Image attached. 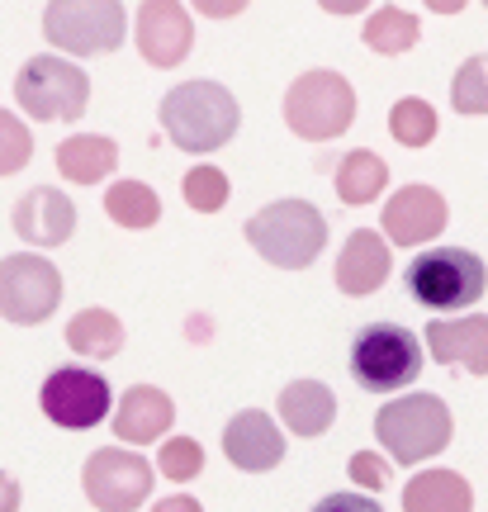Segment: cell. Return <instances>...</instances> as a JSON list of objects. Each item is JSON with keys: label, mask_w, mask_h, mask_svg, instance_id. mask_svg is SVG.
I'll list each match as a JSON object with an SVG mask.
<instances>
[{"label": "cell", "mask_w": 488, "mask_h": 512, "mask_svg": "<svg viewBox=\"0 0 488 512\" xmlns=\"http://www.w3.org/2000/svg\"><path fill=\"white\" fill-rule=\"evenodd\" d=\"M43 34L48 43H57L62 53L100 57L114 53L124 43V5L114 0H57L43 10Z\"/></svg>", "instance_id": "cell-9"}, {"label": "cell", "mask_w": 488, "mask_h": 512, "mask_svg": "<svg viewBox=\"0 0 488 512\" xmlns=\"http://www.w3.org/2000/svg\"><path fill=\"white\" fill-rule=\"evenodd\" d=\"M285 119L299 138L308 143H327L356 124V91L342 72H304L285 95Z\"/></svg>", "instance_id": "cell-7"}, {"label": "cell", "mask_w": 488, "mask_h": 512, "mask_svg": "<svg viewBox=\"0 0 488 512\" xmlns=\"http://www.w3.org/2000/svg\"><path fill=\"white\" fill-rule=\"evenodd\" d=\"M427 347H432L441 366H465L474 375H488V313L432 318L427 323Z\"/></svg>", "instance_id": "cell-16"}, {"label": "cell", "mask_w": 488, "mask_h": 512, "mask_svg": "<svg viewBox=\"0 0 488 512\" xmlns=\"http://www.w3.org/2000/svg\"><path fill=\"white\" fill-rule=\"evenodd\" d=\"M67 347L76 356H91V361H109L124 351V323L109 309H81L67 323Z\"/></svg>", "instance_id": "cell-22"}, {"label": "cell", "mask_w": 488, "mask_h": 512, "mask_svg": "<svg viewBox=\"0 0 488 512\" xmlns=\"http://www.w3.org/2000/svg\"><path fill=\"white\" fill-rule=\"evenodd\" d=\"M114 166H119V147L105 133H76V138H67V143L57 147V171L76 185L105 181Z\"/></svg>", "instance_id": "cell-21"}, {"label": "cell", "mask_w": 488, "mask_h": 512, "mask_svg": "<svg viewBox=\"0 0 488 512\" xmlns=\"http://www.w3.org/2000/svg\"><path fill=\"white\" fill-rule=\"evenodd\" d=\"M15 100L29 119L43 124H67L81 119L91 105V76L81 72L67 57H29L15 76Z\"/></svg>", "instance_id": "cell-5"}, {"label": "cell", "mask_w": 488, "mask_h": 512, "mask_svg": "<svg viewBox=\"0 0 488 512\" xmlns=\"http://www.w3.org/2000/svg\"><path fill=\"white\" fill-rule=\"evenodd\" d=\"M403 512H474L470 479L455 470H422L403 489Z\"/></svg>", "instance_id": "cell-20"}, {"label": "cell", "mask_w": 488, "mask_h": 512, "mask_svg": "<svg viewBox=\"0 0 488 512\" xmlns=\"http://www.w3.org/2000/svg\"><path fill=\"white\" fill-rule=\"evenodd\" d=\"M62 304V275L48 256L38 252H15L0 261V318L34 328L48 323Z\"/></svg>", "instance_id": "cell-8"}, {"label": "cell", "mask_w": 488, "mask_h": 512, "mask_svg": "<svg viewBox=\"0 0 488 512\" xmlns=\"http://www.w3.org/2000/svg\"><path fill=\"white\" fill-rule=\"evenodd\" d=\"M337 418V399L323 380H294L280 389V422L294 437H323Z\"/></svg>", "instance_id": "cell-19"}, {"label": "cell", "mask_w": 488, "mask_h": 512, "mask_svg": "<svg viewBox=\"0 0 488 512\" xmlns=\"http://www.w3.org/2000/svg\"><path fill=\"white\" fill-rule=\"evenodd\" d=\"M223 456L233 460L237 470H247V475H266V470H275L285 460V432L261 408L233 413V422L223 427Z\"/></svg>", "instance_id": "cell-14"}, {"label": "cell", "mask_w": 488, "mask_h": 512, "mask_svg": "<svg viewBox=\"0 0 488 512\" xmlns=\"http://www.w3.org/2000/svg\"><path fill=\"white\" fill-rule=\"evenodd\" d=\"M247 242L280 271H304L327 247V219L308 200H275L247 219Z\"/></svg>", "instance_id": "cell-2"}, {"label": "cell", "mask_w": 488, "mask_h": 512, "mask_svg": "<svg viewBox=\"0 0 488 512\" xmlns=\"http://www.w3.org/2000/svg\"><path fill=\"white\" fill-rule=\"evenodd\" d=\"M195 43V24L190 10L176 0H152L138 10V48L152 67H181L185 53Z\"/></svg>", "instance_id": "cell-15"}, {"label": "cell", "mask_w": 488, "mask_h": 512, "mask_svg": "<svg viewBox=\"0 0 488 512\" xmlns=\"http://www.w3.org/2000/svg\"><path fill=\"white\" fill-rule=\"evenodd\" d=\"M105 214L119 228H152V223L162 219V200H157V190L143 181H119V185H109V195H105Z\"/></svg>", "instance_id": "cell-24"}, {"label": "cell", "mask_w": 488, "mask_h": 512, "mask_svg": "<svg viewBox=\"0 0 488 512\" xmlns=\"http://www.w3.org/2000/svg\"><path fill=\"white\" fill-rule=\"evenodd\" d=\"M451 408L436 399V394H403V399L384 403L375 413V437L398 465H417V460H432L451 446Z\"/></svg>", "instance_id": "cell-3"}, {"label": "cell", "mask_w": 488, "mask_h": 512, "mask_svg": "<svg viewBox=\"0 0 488 512\" xmlns=\"http://www.w3.org/2000/svg\"><path fill=\"white\" fill-rule=\"evenodd\" d=\"M417 34H422L417 15L413 10H398V5H384V10H375V15L365 19V43L384 57L408 53V48L417 43Z\"/></svg>", "instance_id": "cell-25"}, {"label": "cell", "mask_w": 488, "mask_h": 512, "mask_svg": "<svg viewBox=\"0 0 488 512\" xmlns=\"http://www.w3.org/2000/svg\"><path fill=\"white\" fill-rule=\"evenodd\" d=\"M313 512H384V508L365 494H327V498H318Z\"/></svg>", "instance_id": "cell-32"}, {"label": "cell", "mask_w": 488, "mask_h": 512, "mask_svg": "<svg viewBox=\"0 0 488 512\" xmlns=\"http://www.w3.org/2000/svg\"><path fill=\"white\" fill-rule=\"evenodd\" d=\"M389 133L403 147H427L436 138V110L427 100L408 95V100H398L394 110H389Z\"/></svg>", "instance_id": "cell-26"}, {"label": "cell", "mask_w": 488, "mask_h": 512, "mask_svg": "<svg viewBox=\"0 0 488 512\" xmlns=\"http://www.w3.org/2000/svg\"><path fill=\"white\" fill-rule=\"evenodd\" d=\"M157 470H162L166 479H176V484H185V479H195L199 470H204V451H199L195 437H171L157 451Z\"/></svg>", "instance_id": "cell-30"}, {"label": "cell", "mask_w": 488, "mask_h": 512, "mask_svg": "<svg viewBox=\"0 0 488 512\" xmlns=\"http://www.w3.org/2000/svg\"><path fill=\"white\" fill-rule=\"evenodd\" d=\"M10 223H15L19 238L34 242V247H62L76 233V204L57 185H34V190L19 195Z\"/></svg>", "instance_id": "cell-13"}, {"label": "cell", "mask_w": 488, "mask_h": 512, "mask_svg": "<svg viewBox=\"0 0 488 512\" xmlns=\"http://www.w3.org/2000/svg\"><path fill=\"white\" fill-rule=\"evenodd\" d=\"M351 375L370 394L403 389L422 375V342L403 323H370L351 342Z\"/></svg>", "instance_id": "cell-6"}, {"label": "cell", "mask_w": 488, "mask_h": 512, "mask_svg": "<svg viewBox=\"0 0 488 512\" xmlns=\"http://www.w3.org/2000/svg\"><path fill=\"white\" fill-rule=\"evenodd\" d=\"M351 479L375 494V489H389V479L394 475H389V465H384L375 451H356V456H351Z\"/></svg>", "instance_id": "cell-31"}, {"label": "cell", "mask_w": 488, "mask_h": 512, "mask_svg": "<svg viewBox=\"0 0 488 512\" xmlns=\"http://www.w3.org/2000/svg\"><path fill=\"white\" fill-rule=\"evenodd\" d=\"M185 204L199 209V214H218L223 204H228V176L218 171V166H195L190 176H185Z\"/></svg>", "instance_id": "cell-28"}, {"label": "cell", "mask_w": 488, "mask_h": 512, "mask_svg": "<svg viewBox=\"0 0 488 512\" xmlns=\"http://www.w3.org/2000/svg\"><path fill=\"white\" fill-rule=\"evenodd\" d=\"M403 285L422 309H474L488 290V266L465 247H432L413 256Z\"/></svg>", "instance_id": "cell-4"}, {"label": "cell", "mask_w": 488, "mask_h": 512, "mask_svg": "<svg viewBox=\"0 0 488 512\" xmlns=\"http://www.w3.org/2000/svg\"><path fill=\"white\" fill-rule=\"evenodd\" d=\"M451 105L455 114H488V53L470 57L451 81Z\"/></svg>", "instance_id": "cell-27"}, {"label": "cell", "mask_w": 488, "mask_h": 512, "mask_svg": "<svg viewBox=\"0 0 488 512\" xmlns=\"http://www.w3.org/2000/svg\"><path fill=\"white\" fill-rule=\"evenodd\" d=\"M38 403L43 413L67 427V432H86L95 422H105L109 413V384L95 375V370H81V366H62L53 370L43 389H38Z\"/></svg>", "instance_id": "cell-11"}, {"label": "cell", "mask_w": 488, "mask_h": 512, "mask_svg": "<svg viewBox=\"0 0 488 512\" xmlns=\"http://www.w3.org/2000/svg\"><path fill=\"white\" fill-rule=\"evenodd\" d=\"M451 219L446 200L436 195L432 185H403L398 195L384 200V233L394 247H417V242H432Z\"/></svg>", "instance_id": "cell-12"}, {"label": "cell", "mask_w": 488, "mask_h": 512, "mask_svg": "<svg viewBox=\"0 0 488 512\" xmlns=\"http://www.w3.org/2000/svg\"><path fill=\"white\" fill-rule=\"evenodd\" d=\"M34 157V138H29V124L15 119L10 110H0V176H15L24 171Z\"/></svg>", "instance_id": "cell-29"}, {"label": "cell", "mask_w": 488, "mask_h": 512, "mask_svg": "<svg viewBox=\"0 0 488 512\" xmlns=\"http://www.w3.org/2000/svg\"><path fill=\"white\" fill-rule=\"evenodd\" d=\"M394 271V256H389V242L375 228H356L346 238L342 256H337V290L342 294H375Z\"/></svg>", "instance_id": "cell-17"}, {"label": "cell", "mask_w": 488, "mask_h": 512, "mask_svg": "<svg viewBox=\"0 0 488 512\" xmlns=\"http://www.w3.org/2000/svg\"><path fill=\"white\" fill-rule=\"evenodd\" d=\"M81 484H86V498H91L100 512H138L147 498H152V465H147L138 451L100 446V451H91V460H86Z\"/></svg>", "instance_id": "cell-10"}, {"label": "cell", "mask_w": 488, "mask_h": 512, "mask_svg": "<svg viewBox=\"0 0 488 512\" xmlns=\"http://www.w3.org/2000/svg\"><path fill=\"white\" fill-rule=\"evenodd\" d=\"M0 512H19V484L5 470H0Z\"/></svg>", "instance_id": "cell-33"}, {"label": "cell", "mask_w": 488, "mask_h": 512, "mask_svg": "<svg viewBox=\"0 0 488 512\" xmlns=\"http://www.w3.org/2000/svg\"><path fill=\"white\" fill-rule=\"evenodd\" d=\"M384 181H389V166L370 147L346 152L342 166H337V195H342V204H370L384 190Z\"/></svg>", "instance_id": "cell-23"}, {"label": "cell", "mask_w": 488, "mask_h": 512, "mask_svg": "<svg viewBox=\"0 0 488 512\" xmlns=\"http://www.w3.org/2000/svg\"><path fill=\"white\" fill-rule=\"evenodd\" d=\"M199 10H204V15H214V19H223V15H237V10H242V5H228V0H204V5H199Z\"/></svg>", "instance_id": "cell-35"}, {"label": "cell", "mask_w": 488, "mask_h": 512, "mask_svg": "<svg viewBox=\"0 0 488 512\" xmlns=\"http://www.w3.org/2000/svg\"><path fill=\"white\" fill-rule=\"evenodd\" d=\"M176 422V403L166 399L157 384H133L124 399H119V413H114V432H119V441H128V446H147V441H157Z\"/></svg>", "instance_id": "cell-18"}, {"label": "cell", "mask_w": 488, "mask_h": 512, "mask_svg": "<svg viewBox=\"0 0 488 512\" xmlns=\"http://www.w3.org/2000/svg\"><path fill=\"white\" fill-rule=\"evenodd\" d=\"M237 124H242V110H237L233 91L218 86V81H181L162 100L166 138L181 152H195V157L218 152L237 133Z\"/></svg>", "instance_id": "cell-1"}, {"label": "cell", "mask_w": 488, "mask_h": 512, "mask_svg": "<svg viewBox=\"0 0 488 512\" xmlns=\"http://www.w3.org/2000/svg\"><path fill=\"white\" fill-rule=\"evenodd\" d=\"M152 512H204V508H199V498H190V494H171V498H162Z\"/></svg>", "instance_id": "cell-34"}, {"label": "cell", "mask_w": 488, "mask_h": 512, "mask_svg": "<svg viewBox=\"0 0 488 512\" xmlns=\"http://www.w3.org/2000/svg\"><path fill=\"white\" fill-rule=\"evenodd\" d=\"M327 10H332V15H356L361 5H356V0H327Z\"/></svg>", "instance_id": "cell-36"}]
</instances>
